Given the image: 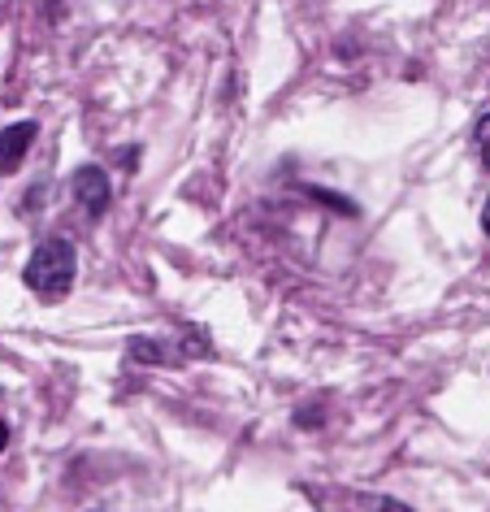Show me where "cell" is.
Listing matches in <instances>:
<instances>
[{"label":"cell","instance_id":"obj_1","mask_svg":"<svg viewBox=\"0 0 490 512\" xmlns=\"http://www.w3.org/2000/svg\"><path fill=\"white\" fill-rule=\"evenodd\" d=\"M74 270H79L74 243H70V239H48V243H40V248L31 252V261H27V270H22V278H27V287H31L40 300L57 304V300L70 296Z\"/></svg>","mask_w":490,"mask_h":512},{"label":"cell","instance_id":"obj_2","mask_svg":"<svg viewBox=\"0 0 490 512\" xmlns=\"http://www.w3.org/2000/svg\"><path fill=\"white\" fill-rule=\"evenodd\" d=\"M74 200L83 204L87 217H105L109 213V200H113L109 174L100 170V165H83V170L74 174Z\"/></svg>","mask_w":490,"mask_h":512},{"label":"cell","instance_id":"obj_3","mask_svg":"<svg viewBox=\"0 0 490 512\" xmlns=\"http://www.w3.org/2000/svg\"><path fill=\"white\" fill-rule=\"evenodd\" d=\"M35 131H40L35 122H14L5 135H0V174L22 170V161H27V152L35 144Z\"/></svg>","mask_w":490,"mask_h":512},{"label":"cell","instance_id":"obj_4","mask_svg":"<svg viewBox=\"0 0 490 512\" xmlns=\"http://www.w3.org/2000/svg\"><path fill=\"white\" fill-rule=\"evenodd\" d=\"M477 152H482V165L490 170V113L477 122Z\"/></svg>","mask_w":490,"mask_h":512},{"label":"cell","instance_id":"obj_5","mask_svg":"<svg viewBox=\"0 0 490 512\" xmlns=\"http://www.w3.org/2000/svg\"><path fill=\"white\" fill-rule=\"evenodd\" d=\"M378 508H382V512H408L404 504H395V499H382V504H378Z\"/></svg>","mask_w":490,"mask_h":512},{"label":"cell","instance_id":"obj_6","mask_svg":"<svg viewBox=\"0 0 490 512\" xmlns=\"http://www.w3.org/2000/svg\"><path fill=\"white\" fill-rule=\"evenodd\" d=\"M5 447H9V426L0 421V452H5Z\"/></svg>","mask_w":490,"mask_h":512},{"label":"cell","instance_id":"obj_7","mask_svg":"<svg viewBox=\"0 0 490 512\" xmlns=\"http://www.w3.org/2000/svg\"><path fill=\"white\" fill-rule=\"evenodd\" d=\"M482 230L490 235V200H486V209H482Z\"/></svg>","mask_w":490,"mask_h":512}]
</instances>
